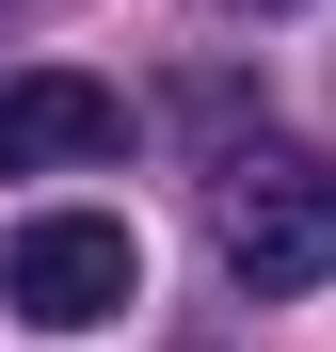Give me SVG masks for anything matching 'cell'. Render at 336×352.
I'll list each match as a JSON object with an SVG mask.
<instances>
[{
	"label": "cell",
	"instance_id": "obj_1",
	"mask_svg": "<svg viewBox=\"0 0 336 352\" xmlns=\"http://www.w3.org/2000/svg\"><path fill=\"white\" fill-rule=\"evenodd\" d=\"M208 241H224V272H240L256 305L336 288V160H304V144H240V160H224V192H208Z\"/></svg>",
	"mask_w": 336,
	"mask_h": 352
},
{
	"label": "cell",
	"instance_id": "obj_2",
	"mask_svg": "<svg viewBox=\"0 0 336 352\" xmlns=\"http://www.w3.org/2000/svg\"><path fill=\"white\" fill-rule=\"evenodd\" d=\"M0 305L48 320V336H96V320L144 305V241H128L112 208H32L16 241H0Z\"/></svg>",
	"mask_w": 336,
	"mask_h": 352
},
{
	"label": "cell",
	"instance_id": "obj_3",
	"mask_svg": "<svg viewBox=\"0 0 336 352\" xmlns=\"http://www.w3.org/2000/svg\"><path fill=\"white\" fill-rule=\"evenodd\" d=\"M128 144V96L80 80V65H32V80H0V176H80Z\"/></svg>",
	"mask_w": 336,
	"mask_h": 352
},
{
	"label": "cell",
	"instance_id": "obj_4",
	"mask_svg": "<svg viewBox=\"0 0 336 352\" xmlns=\"http://www.w3.org/2000/svg\"><path fill=\"white\" fill-rule=\"evenodd\" d=\"M240 16H289V0H240Z\"/></svg>",
	"mask_w": 336,
	"mask_h": 352
}]
</instances>
